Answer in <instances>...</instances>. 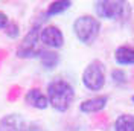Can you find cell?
<instances>
[{"label": "cell", "instance_id": "cell-1", "mask_svg": "<svg viewBox=\"0 0 134 131\" xmlns=\"http://www.w3.org/2000/svg\"><path fill=\"white\" fill-rule=\"evenodd\" d=\"M46 96L49 101V105L55 111L64 113L70 108V105L75 101V89L66 79L57 78V79H53L47 84Z\"/></svg>", "mask_w": 134, "mask_h": 131}, {"label": "cell", "instance_id": "cell-2", "mask_svg": "<svg viewBox=\"0 0 134 131\" xmlns=\"http://www.w3.org/2000/svg\"><path fill=\"white\" fill-rule=\"evenodd\" d=\"M100 32V23L93 15H81L73 21V34L79 43L90 46Z\"/></svg>", "mask_w": 134, "mask_h": 131}, {"label": "cell", "instance_id": "cell-3", "mask_svg": "<svg viewBox=\"0 0 134 131\" xmlns=\"http://www.w3.org/2000/svg\"><path fill=\"white\" fill-rule=\"evenodd\" d=\"M82 84L87 90L99 91L105 85V66L102 61L94 59L88 63L82 72Z\"/></svg>", "mask_w": 134, "mask_h": 131}, {"label": "cell", "instance_id": "cell-4", "mask_svg": "<svg viewBox=\"0 0 134 131\" xmlns=\"http://www.w3.org/2000/svg\"><path fill=\"white\" fill-rule=\"evenodd\" d=\"M40 26H34L31 28L27 34L23 37L21 43L17 46L15 55L18 58H37L41 55L43 49L38 47V43H40Z\"/></svg>", "mask_w": 134, "mask_h": 131}, {"label": "cell", "instance_id": "cell-5", "mask_svg": "<svg viewBox=\"0 0 134 131\" xmlns=\"http://www.w3.org/2000/svg\"><path fill=\"white\" fill-rule=\"evenodd\" d=\"M94 9L99 18L105 20H117L122 18L124 12L126 9L125 2H119V0H100L94 3Z\"/></svg>", "mask_w": 134, "mask_h": 131}, {"label": "cell", "instance_id": "cell-6", "mask_svg": "<svg viewBox=\"0 0 134 131\" xmlns=\"http://www.w3.org/2000/svg\"><path fill=\"white\" fill-rule=\"evenodd\" d=\"M40 43L49 49H59L64 46V34L55 25L43 26L40 29Z\"/></svg>", "mask_w": 134, "mask_h": 131}, {"label": "cell", "instance_id": "cell-7", "mask_svg": "<svg viewBox=\"0 0 134 131\" xmlns=\"http://www.w3.org/2000/svg\"><path fill=\"white\" fill-rule=\"evenodd\" d=\"M0 131H29V123L18 113H9L0 119Z\"/></svg>", "mask_w": 134, "mask_h": 131}, {"label": "cell", "instance_id": "cell-8", "mask_svg": "<svg viewBox=\"0 0 134 131\" xmlns=\"http://www.w3.org/2000/svg\"><path fill=\"white\" fill-rule=\"evenodd\" d=\"M108 102V96L107 95H99V96H94V98L85 99L79 104V111L87 113V114H92V113H99L102 111Z\"/></svg>", "mask_w": 134, "mask_h": 131}, {"label": "cell", "instance_id": "cell-9", "mask_svg": "<svg viewBox=\"0 0 134 131\" xmlns=\"http://www.w3.org/2000/svg\"><path fill=\"white\" fill-rule=\"evenodd\" d=\"M25 102L32 108L37 110H46L49 107V101L46 93H43L40 89H31L25 93Z\"/></svg>", "mask_w": 134, "mask_h": 131}, {"label": "cell", "instance_id": "cell-10", "mask_svg": "<svg viewBox=\"0 0 134 131\" xmlns=\"http://www.w3.org/2000/svg\"><path fill=\"white\" fill-rule=\"evenodd\" d=\"M114 59L119 66H134V49L130 46H119L114 52Z\"/></svg>", "mask_w": 134, "mask_h": 131}, {"label": "cell", "instance_id": "cell-11", "mask_svg": "<svg viewBox=\"0 0 134 131\" xmlns=\"http://www.w3.org/2000/svg\"><path fill=\"white\" fill-rule=\"evenodd\" d=\"M40 63L41 66L46 69V70H52V69H55L59 63V55L55 52V50H44L43 49L41 55H40Z\"/></svg>", "mask_w": 134, "mask_h": 131}, {"label": "cell", "instance_id": "cell-12", "mask_svg": "<svg viewBox=\"0 0 134 131\" xmlns=\"http://www.w3.org/2000/svg\"><path fill=\"white\" fill-rule=\"evenodd\" d=\"M72 6V2L70 0H57V2H52L47 9H46V17H53V15H59L63 12H66L67 9Z\"/></svg>", "mask_w": 134, "mask_h": 131}, {"label": "cell", "instance_id": "cell-13", "mask_svg": "<svg viewBox=\"0 0 134 131\" xmlns=\"http://www.w3.org/2000/svg\"><path fill=\"white\" fill-rule=\"evenodd\" d=\"M114 131H134V116L120 114L114 122Z\"/></svg>", "mask_w": 134, "mask_h": 131}, {"label": "cell", "instance_id": "cell-14", "mask_svg": "<svg viewBox=\"0 0 134 131\" xmlns=\"http://www.w3.org/2000/svg\"><path fill=\"white\" fill-rule=\"evenodd\" d=\"M5 35L11 38V40H15L20 37V26L17 25L15 21H9V25L5 28Z\"/></svg>", "mask_w": 134, "mask_h": 131}, {"label": "cell", "instance_id": "cell-15", "mask_svg": "<svg viewBox=\"0 0 134 131\" xmlns=\"http://www.w3.org/2000/svg\"><path fill=\"white\" fill-rule=\"evenodd\" d=\"M111 79L116 85H124V84H126V73L120 69H114V70H111Z\"/></svg>", "mask_w": 134, "mask_h": 131}, {"label": "cell", "instance_id": "cell-16", "mask_svg": "<svg viewBox=\"0 0 134 131\" xmlns=\"http://www.w3.org/2000/svg\"><path fill=\"white\" fill-rule=\"evenodd\" d=\"M9 17L3 12V11H0V31H5V28L9 25Z\"/></svg>", "mask_w": 134, "mask_h": 131}, {"label": "cell", "instance_id": "cell-17", "mask_svg": "<svg viewBox=\"0 0 134 131\" xmlns=\"http://www.w3.org/2000/svg\"><path fill=\"white\" fill-rule=\"evenodd\" d=\"M131 101H133V102H134V96H133V98H131Z\"/></svg>", "mask_w": 134, "mask_h": 131}]
</instances>
